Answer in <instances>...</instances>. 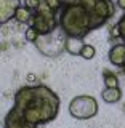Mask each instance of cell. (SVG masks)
I'll return each mask as SVG.
<instances>
[{
    "mask_svg": "<svg viewBox=\"0 0 125 128\" xmlns=\"http://www.w3.org/2000/svg\"><path fill=\"white\" fill-rule=\"evenodd\" d=\"M59 99L50 88L23 86L15 94V106L5 118V128H24L45 125L56 118Z\"/></svg>",
    "mask_w": 125,
    "mask_h": 128,
    "instance_id": "obj_1",
    "label": "cell"
},
{
    "mask_svg": "<svg viewBox=\"0 0 125 128\" xmlns=\"http://www.w3.org/2000/svg\"><path fill=\"white\" fill-rule=\"evenodd\" d=\"M59 26L63 27L67 37L83 38L91 30L90 13L80 3L72 6H64L61 8V13H59Z\"/></svg>",
    "mask_w": 125,
    "mask_h": 128,
    "instance_id": "obj_2",
    "label": "cell"
},
{
    "mask_svg": "<svg viewBox=\"0 0 125 128\" xmlns=\"http://www.w3.org/2000/svg\"><path fill=\"white\" fill-rule=\"evenodd\" d=\"M56 13L58 11H55L48 5L47 0H39V5L35 6V10H32V21L29 26L34 27L40 35L50 34L59 26V18Z\"/></svg>",
    "mask_w": 125,
    "mask_h": 128,
    "instance_id": "obj_3",
    "label": "cell"
},
{
    "mask_svg": "<svg viewBox=\"0 0 125 128\" xmlns=\"http://www.w3.org/2000/svg\"><path fill=\"white\" fill-rule=\"evenodd\" d=\"M66 32L61 26H58L50 34L39 35V38L34 42V45L39 48V51L45 56H58L63 51H66Z\"/></svg>",
    "mask_w": 125,
    "mask_h": 128,
    "instance_id": "obj_4",
    "label": "cell"
},
{
    "mask_svg": "<svg viewBox=\"0 0 125 128\" xmlns=\"http://www.w3.org/2000/svg\"><path fill=\"white\" fill-rule=\"evenodd\" d=\"M69 114L77 120H88L98 114V102L93 96H75L69 104Z\"/></svg>",
    "mask_w": 125,
    "mask_h": 128,
    "instance_id": "obj_5",
    "label": "cell"
},
{
    "mask_svg": "<svg viewBox=\"0 0 125 128\" xmlns=\"http://www.w3.org/2000/svg\"><path fill=\"white\" fill-rule=\"evenodd\" d=\"M115 5L111 0H98L96 6L93 8V11H90V27L91 30L101 27L109 18L114 16Z\"/></svg>",
    "mask_w": 125,
    "mask_h": 128,
    "instance_id": "obj_6",
    "label": "cell"
},
{
    "mask_svg": "<svg viewBox=\"0 0 125 128\" xmlns=\"http://www.w3.org/2000/svg\"><path fill=\"white\" fill-rule=\"evenodd\" d=\"M21 0H0V22L7 24L11 18H15Z\"/></svg>",
    "mask_w": 125,
    "mask_h": 128,
    "instance_id": "obj_7",
    "label": "cell"
},
{
    "mask_svg": "<svg viewBox=\"0 0 125 128\" xmlns=\"http://www.w3.org/2000/svg\"><path fill=\"white\" fill-rule=\"evenodd\" d=\"M109 61L114 64V66L122 67L123 69V66H125V42L111 46V50H109Z\"/></svg>",
    "mask_w": 125,
    "mask_h": 128,
    "instance_id": "obj_8",
    "label": "cell"
},
{
    "mask_svg": "<svg viewBox=\"0 0 125 128\" xmlns=\"http://www.w3.org/2000/svg\"><path fill=\"white\" fill-rule=\"evenodd\" d=\"M101 98L104 99V102L107 104H114L119 102L120 98H122V91H120L119 86H106V90H103Z\"/></svg>",
    "mask_w": 125,
    "mask_h": 128,
    "instance_id": "obj_9",
    "label": "cell"
},
{
    "mask_svg": "<svg viewBox=\"0 0 125 128\" xmlns=\"http://www.w3.org/2000/svg\"><path fill=\"white\" fill-rule=\"evenodd\" d=\"M83 45H85L83 38H80V37H67L66 38V51L71 54H80Z\"/></svg>",
    "mask_w": 125,
    "mask_h": 128,
    "instance_id": "obj_10",
    "label": "cell"
},
{
    "mask_svg": "<svg viewBox=\"0 0 125 128\" xmlns=\"http://www.w3.org/2000/svg\"><path fill=\"white\" fill-rule=\"evenodd\" d=\"M15 19L19 24H31V21H32V10H31V8H27L26 5H24V6L21 5L18 10H16Z\"/></svg>",
    "mask_w": 125,
    "mask_h": 128,
    "instance_id": "obj_11",
    "label": "cell"
},
{
    "mask_svg": "<svg viewBox=\"0 0 125 128\" xmlns=\"http://www.w3.org/2000/svg\"><path fill=\"white\" fill-rule=\"evenodd\" d=\"M103 80H104V85L106 86H119V78L114 72L111 70H104L103 72Z\"/></svg>",
    "mask_w": 125,
    "mask_h": 128,
    "instance_id": "obj_12",
    "label": "cell"
},
{
    "mask_svg": "<svg viewBox=\"0 0 125 128\" xmlns=\"http://www.w3.org/2000/svg\"><path fill=\"white\" fill-rule=\"evenodd\" d=\"M111 35H117L119 38H122L123 42H125V14L122 16V19H120V21L115 24V27L112 29Z\"/></svg>",
    "mask_w": 125,
    "mask_h": 128,
    "instance_id": "obj_13",
    "label": "cell"
},
{
    "mask_svg": "<svg viewBox=\"0 0 125 128\" xmlns=\"http://www.w3.org/2000/svg\"><path fill=\"white\" fill-rule=\"evenodd\" d=\"M95 54H96V48L93 45H83L82 51H80V56L83 59H91V58H95Z\"/></svg>",
    "mask_w": 125,
    "mask_h": 128,
    "instance_id": "obj_14",
    "label": "cell"
},
{
    "mask_svg": "<svg viewBox=\"0 0 125 128\" xmlns=\"http://www.w3.org/2000/svg\"><path fill=\"white\" fill-rule=\"evenodd\" d=\"M39 35L40 34L34 29V27H31V26L27 27V30H26V40H27V42H32V43H34L35 40L39 38Z\"/></svg>",
    "mask_w": 125,
    "mask_h": 128,
    "instance_id": "obj_15",
    "label": "cell"
},
{
    "mask_svg": "<svg viewBox=\"0 0 125 128\" xmlns=\"http://www.w3.org/2000/svg\"><path fill=\"white\" fill-rule=\"evenodd\" d=\"M80 5H82L85 10L90 13V11H93V8L96 6V3H98V0H80Z\"/></svg>",
    "mask_w": 125,
    "mask_h": 128,
    "instance_id": "obj_16",
    "label": "cell"
},
{
    "mask_svg": "<svg viewBox=\"0 0 125 128\" xmlns=\"http://www.w3.org/2000/svg\"><path fill=\"white\" fill-rule=\"evenodd\" d=\"M47 3L50 5L51 8H53L55 11H59L63 8V3H61V0H47Z\"/></svg>",
    "mask_w": 125,
    "mask_h": 128,
    "instance_id": "obj_17",
    "label": "cell"
},
{
    "mask_svg": "<svg viewBox=\"0 0 125 128\" xmlns=\"http://www.w3.org/2000/svg\"><path fill=\"white\" fill-rule=\"evenodd\" d=\"M79 2H80V0H61L63 8H64V6H72V5H77Z\"/></svg>",
    "mask_w": 125,
    "mask_h": 128,
    "instance_id": "obj_18",
    "label": "cell"
},
{
    "mask_svg": "<svg viewBox=\"0 0 125 128\" xmlns=\"http://www.w3.org/2000/svg\"><path fill=\"white\" fill-rule=\"evenodd\" d=\"M39 5V0H26V6L31 10H35V6Z\"/></svg>",
    "mask_w": 125,
    "mask_h": 128,
    "instance_id": "obj_19",
    "label": "cell"
},
{
    "mask_svg": "<svg viewBox=\"0 0 125 128\" xmlns=\"http://www.w3.org/2000/svg\"><path fill=\"white\" fill-rule=\"evenodd\" d=\"M117 6L120 10H125V0H117Z\"/></svg>",
    "mask_w": 125,
    "mask_h": 128,
    "instance_id": "obj_20",
    "label": "cell"
}]
</instances>
